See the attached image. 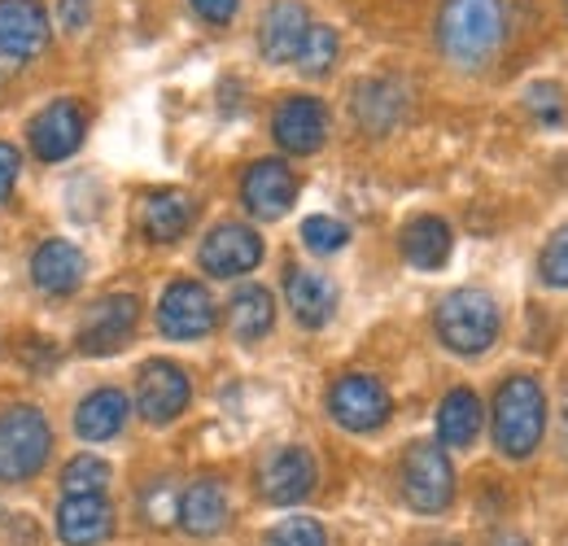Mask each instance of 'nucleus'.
<instances>
[{
  "instance_id": "17",
  "label": "nucleus",
  "mask_w": 568,
  "mask_h": 546,
  "mask_svg": "<svg viewBox=\"0 0 568 546\" xmlns=\"http://www.w3.org/2000/svg\"><path fill=\"white\" fill-rule=\"evenodd\" d=\"M284 297H288L302 328H324L337 311V284L324 272H311V267H293L284 275Z\"/></svg>"
},
{
  "instance_id": "24",
  "label": "nucleus",
  "mask_w": 568,
  "mask_h": 546,
  "mask_svg": "<svg viewBox=\"0 0 568 546\" xmlns=\"http://www.w3.org/2000/svg\"><path fill=\"white\" fill-rule=\"evenodd\" d=\"M450 223L437 219V214H420L403 228V259L416 267V272H437L446 259H450Z\"/></svg>"
},
{
  "instance_id": "29",
  "label": "nucleus",
  "mask_w": 568,
  "mask_h": 546,
  "mask_svg": "<svg viewBox=\"0 0 568 546\" xmlns=\"http://www.w3.org/2000/svg\"><path fill=\"white\" fill-rule=\"evenodd\" d=\"M346 241H351V228L342 219H333V214H311L302 223V245L311 254H337Z\"/></svg>"
},
{
  "instance_id": "10",
  "label": "nucleus",
  "mask_w": 568,
  "mask_h": 546,
  "mask_svg": "<svg viewBox=\"0 0 568 546\" xmlns=\"http://www.w3.org/2000/svg\"><path fill=\"white\" fill-rule=\"evenodd\" d=\"M49 44V13L40 0H0V62L22 67Z\"/></svg>"
},
{
  "instance_id": "5",
  "label": "nucleus",
  "mask_w": 568,
  "mask_h": 546,
  "mask_svg": "<svg viewBox=\"0 0 568 546\" xmlns=\"http://www.w3.org/2000/svg\"><path fill=\"white\" fill-rule=\"evenodd\" d=\"M403 498L425 512V516H437L450 507L455 498V468L446 459V451L437 442H416L403 459Z\"/></svg>"
},
{
  "instance_id": "40",
  "label": "nucleus",
  "mask_w": 568,
  "mask_h": 546,
  "mask_svg": "<svg viewBox=\"0 0 568 546\" xmlns=\"http://www.w3.org/2000/svg\"><path fill=\"white\" fill-rule=\"evenodd\" d=\"M565 4H568V0H565Z\"/></svg>"
},
{
  "instance_id": "21",
  "label": "nucleus",
  "mask_w": 568,
  "mask_h": 546,
  "mask_svg": "<svg viewBox=\"0 0 568 546\" xmlns=\"http://www.w3.org/2000/svg\"><path fill=\"white\" fill-rule=\"evenodd\" d=\"M193 214H197V205H193L189 193H180V189H162V193H149V198H144L141 228L149 241L171 245V241H180V236L193 228Z\"/></svg>"
},
{
  "instance_id": "34",
  "label": "nucleus",
  "mask_w": 568,
  "mask_h": 546,
  "mask_svg": "<svg viewBox=\"0 0 568 546\" xmlns=\"http://www.w3.org/2000/svg\"><path fill=\"white\" fill-rule=\"evenodd\" d=\"M18 171H22L18 149L0 140V202H9V193H13V184H18Z\"/></svg>"
},
{
  "instance_id": "26",
  "label": "nucleus",
  "mask_w": 568,
  "mask_h": 546,
  "mask_svg": "<svg viewBox=\"0 0 568 546\" xmlns=\"http://www.w3.org/2000/svg\"><path fill=\"white\" fill-rule=\"evenodd\" d=\"M355 110H358V123H363L367 132H389L394 119L403 114V92H398L394 83H385V79L363 83L355 97Z\"/></svg>"
},
{
  "instance_id": "25",
  "label": "nucleus",
  "mask_w": 568,
  "mask_h": 546,
  "mask_svg": "<svg viewBox=\"0 0 568 546\" xmlns=\"http://www.w3.org/2000/svg\"><path fill=\"white\" fill-rule=\"evenodd\" d=\"M481 433V398L473 390H450L437 407V442L442 446H473Z\"/></svg>"
},
{
  "instance_id": "31",
  "label": "nucleus",
  "mask_w": 568,
  "mask_h": 546,
  "mask_svg": "<svg viewBox=\"0 0 568 546\" xmlns=\"http://www.w3.org/2000/svg\"><path fill=\"white\" fill-rule=\"evenodd\" d=\"M267 546H328V534L311 516H288L276 529H267Z\"/></svg>"
},
{
  "instance_id": "39",
  "label": "nucleus",
  "mask_w": 568,
  "mask_h": 546,
  "mask_svg": "<svg viewBox=\"0 0 568 546\" xmlns=\"http://www.w3.org/2000/svg\"><path fill=\"white\" fill-rule=\"evenodd\" d=\"M446 546H455V543H446Z\"/></svg>"
},
{
  "instance_id": "23",
  "label": "nucleus",
  "mask_w": 568,
  "mask_h": 546,
  "mask_svg": "<svg viewBox=\"0 0 568 546\" xmlns=\"http://www.w3.org/2000/svg\"><path fill=\"white\" fill-rule=\"evenodd\" d=\"M128 415H132V403L123 390H97L74 411V433L83 442H110L114 433H123Z\"/></svg>"
},
{
  "instance_id": "27",
  "label": "nucleus",
  "mask_w": 568,
  "mask_h": 546,
  "mask_svg": "<svg viewBox=\"0 0 568 546\" xmlns=\"http://www.w3.org/2000/svg\"><path fill=\"white\" fill-rule=\"evenodd\" d=\"M293 62H297L302 74H328L333 62H337V31L324 27V22H311V31H306V40H302Z\"/></svg>"
},
{
  "instance_id": "4",
  "label": "nucleus",
  "mask_w": 568,
  "mask_h": 546,
  "mask_svg": "<svg viewBox=\"0 0 568 546\" xmlns=\"http://www.w3.org/2000/svg\"><path fill=\"white\" fill-rule=\"evenodd\" d=\"M53 424L36 407H4L0 411V481L18 485L31 481L49 464Z\"/></svg>"
},
{
  "instance_id": "15",
  "label": "nucleus",
  "mask_w": 568,
  "mask_h": 546,
  "mask_svg": "<svg viewBox=\"0 0 568 546\" xmlns=\"http://www.w3.org/2000/svg\"><path fill=\"white\" fill-rule=\"evenodd\" d=\"M114 534V512L105 494H67L58 507V538L67 546H97Z\"/></svg>"
},
{
  "instance_id": "38",
  "label": "nucleus",
  "mask_w": 568,
  "mask_h": 546,
  "mask_svg": "<svg viewBox=\"0 0 568 546\" xmlns=\"http://www.w3.org/2000/svg\"><path fill=\"white\" fill-rule=\"evenodd\" d=\"M565 442H568V398H565Z\"/></svg>"
},
{
  "instance_id": "35",
  "label": "nucleus",
  "mask_w": 568,
  "mask_h": 546,
  "mask_svg": "<svg viewBox=\"0 0 568 546\" xmlns=\"http://www.w3.org/2000/svg\"><path fill=\"white\" fill-rule=\"evenodd\" d=\"M88 13H92V0H58V22L67 31H83L88 27Z\"/></svg>"
},
{
  "instance_id": "9",
  "label": "nucleus",
  "mask_w": 568,
  "mask_h": 546,
  "mask_svg": "<svg viewBox=\"0 0 568 546\" xmlns=\"http://www.w3.org/2000/svg\"><path fill=\"white\" fill-rule=\"evenodd\" d=\"M197 259H202V272H211L214 280H236L263 263V236L245 223H219L202 241Z\"/></svg>"
},
{
  "instance_id": "2",
  "label": "nucleus",
  "mask_w": 568,
  "mask_h": 546,
  "mask_svg": "<svg viewBox=\"0 0 568 546\" xmlns=\"http://www.w3.org/2000/svg\"><path fill=\"white\" fill-rule=\"evenodd\" d=\"M547 433V394L534 376H507L495 394V446L507 459H529Z\"/></svg>"
},
{
  "instance_id": "19",
  "label": "nucleus",
  "mask_w": 568,
  "mask_h": 546,
  "mask_svg": "<svg viewBox=\"0 0 568 546\" xmlns=\"http://www.w3.org/2000/svg\"><path fill=\"white\" fill-rule=\"evenodd\" d=\"M31 280H36L40 293L67 297V293L79 289V280H83V254L74 250L71 241H44L31 254Z\"/></svg>"
},
{
  "instance_id": "6",
  "label": "nucleus",
  "mask_w": 568,
  "mask_h": 546,
  "mask_svg": "<svg viewBox=\"0 0 568 546\" xmlns=\"http://www.w3.org/2000/svg\"><path fill=\"white\" fill-rule=\"evenodd\" d=\"M136 324H141V302L132 293H110V297L88 306V315L79 324V350L97 354V358L114 354V350H123V345L132 342Z\"/></svg>"
},
{
  "instance_id": "18",
  "label": "nucleus",
  "mask_w": 568,
  "mask_h": 546,
  "mask_svg": "<svg viewBox=\"0 0 568 546\" xmlns=\"http://www.w3.org/2000/svg\"><path fill=\"white\" fill-rule=\"evenodd\" d=\"M311 31V13L306 4L297 0H276L267 13H263V27H258V49L267 62H293L302 40Z\"/></svg>"
},
{
  "instance_id": "12",
  "label": "nucleus",
  "mask_w": 568,
  "mask_h": 546,
  "mask_svg": "<svg viewBox=\"0 0 568 546\" xmlns=\"http://www.w3.org/2000/svg\"><path fill=\"white\" fill-rule=\"evenodd\" d=\"M315 477H320V473H315L311 451H302V446H281V451H272V455L263 459V468H258V494H263L267 503H276V507H293V503L311 498Z\"/></svg>"
},
{
  "instance_id": "14",
  "label": "nucleus",
  "mask_w": 568,
  "mask_h": 546,
  "mask_svg": "<svg viewBox=\"0 0 568 546\" xmlns=\"http://www.w3.org/2000/svg\"><path fill=\"white\" fill-rule=\"evenodd\" d=\"M272 136L284 153H315L328 140V110L315 97H288L272 119Z\"/></svg>"
},
{
  "instance_id": "37",
  "label": "nucleus",
  "mask_w": 568,
  "mask_h": 546,
  "mask_svg": "<svg viewBox=\"0 0 568 546\" xmlns=\"http://www.w3.org/2000/svg\"><path fill=\"white\" fill-rule=\"evenodd\" d=\"M495 546H529V543H525V538H520V534H498V538H495Z\"/></svg>"
},
{
  "instance_id": "36",
  "label": "nucleus",
  "mask_w": 568,
  "mask_h": 546,
  "mask_svg": "<svg viewBox=\"0 0 568 546\" xmlns=\"http://www.w3.org/2000/svg\"><path fill=\"white\" fill-rule=\"evenodd\" d=\"M193 9L214 22V27H223V22H232V13H236V0H193Z\"/></svg>"
},
{
  "instance_id": "7",
  "label": "nucleus",
  "mask_w": 568,
  "mask_h": 546,
  "mask_svg": "<svg viewBox=\"0 0 568 546\" xmlns=\"http://www.w3.org/2000/svg\"><path fill=\"white\" fill-rule=\"evenodd\" d=\"M328 411H333V419L342 424V428H351V433H372V428H381L385 419H389V390L376 381V376H363V372H351V376H342L333 390H328Z\"/></svg>"
},
{
  "instance_id": "30",
  "label": "nucleus",
  "mask_w": 568,
  "mask_h": 546,
  "mask_svg": "<svg viewBox=\"0 0 568 546\" xmlns=\"http://www.w3.org/2000/svg\"><path fill=\"white\" fill-rule=\"evenodd\" d=\"M141 512L153 529H166L171 520H180V494H175V485H171V481H153V485L144 489Z\"/></svg>"
},
{
  "instance_id": "13",
  "label": "nucleus",
  "mask_w": 568,
  "mask_h": 546,
  "mask_svg": "<svg viewBox=\"0 0 568 546\" xmlns=\"http://www.w3.org/2000/svg\"><path fill=\"white\" fill-rule=\"evenodd\" d=\"M241 202L254 219H281L297 202V175L284 166L281 158H263V162H254L245 171Z\"/></svg>"
},
{
  "instance_id": "33",
  "label": "nucleus",
  "mask_w": 568,
  "mask_h": 546,
  "mask_svg": "<svg viewBox=\"0 0 568 546\" xmlns=\"http://www.w3.org/2000/svg\"><path fill=\"white\" fill-rule=\"evenodd\" d=\"M529 110L542 119V123H560V114H565V101H560V88H551V83H534L529 88Z\"/></svg>"
},
{
  "instance_id": "20",
  "label": "nucleus",
  "mask_w": 568,
  "mask_h": 546,
  "mask_svg": "<svg viewBox=\"0 0 568 546\" xmlns=\"http://www.w3.org/2000/svg\"><path fill=\"white\" fill-rule=\"evenodd\" d=\"M180 525H184V534H193V538H214V534L227 525V489L214 477L193 481V485L180 494Z\"/></svg>"
},
{
  "instance_id": "32",
  "label": "nucleus",
  "mask_w": 568,
  "mask_h": 546,
  "mask_svg": "<svg viewBox=\"0 0 568 546\" xmlns=\"http://www.w3.org/2000/svg\"><path fill=\"white\" fill-rule=\"evenodd\" d=\"M538 272L551 289H568V223L542 245V259H538Z\"/></svg>"
},
{
  "instance_id": "11",
  "label": "nucleus",
  "mask_w": 568,
  "mask_h": 546,
  "mask_svg": "<svg viewBox=\"0 0 568 546\" xmlns=\"http://www.w3.org/2000/svg\"><path fill=\"white\" fill-rule=\"evenodd\" d=\"M189 376L180 363L171 358H153L141 367V385H136V411H141L149 424H171L180 411L189 407Z\"/></svg>"
},
{
  "instance_id": "1",
  "label": "nucleus",
  "mask_w": 568,
  "mask_h": 546,
  "mask_svg": "<svg viewBox=\"0 0 568 546\" xmlns=\"http://www.w3.org/2000/svg\"><path fill=\"white\" fill-rule=\"evenodd\" d=\"M503 0H446L437 13V44L455 67H486L503 44Z\"/></svg>"
},
{
  "instance_id": "22",
  "label": "nucleus",
  "mask_w": 568,
  "mask_h": 546,
  "mask_svg": "<svg viewBox=\"0 0 568 546\" xmlns=\"http://www.w3.org/2000/svg\"><path fill=\"white\" fill-rule=\"evenodd\" d=\"M276 324V297L263 289V284H241L227 302V328L232 337L245 345L263 342Z\"/></svg>"
},
{
  "instance_id": "28",
  "label": "nucleus",
  "mask_w": 568,
  "mask_h": 546,
  "mask_svg": "<svg viewBox=\"0 0 568 546\" xmlns=\"http://www.w3.org/2000/svg\"><path fill=\"white\" fill-rule=\"evenodd\" d=\"M105 485H110V464L97 459V455H74L62 468V489L67 494H105Z\"/></svg>"
},
{
  "instance_id": "3",
  "label": "nucleus",
  "mask_w": 568,
  "mask_h": 546,
  "mask_svg": "<svg viewBox=\"0 0 568 546\" xmlns=\"http://www.w3.org/2000/svg\"><path fill=\"white\" fill-rule=\"evenodd\" d=\"M433 328H437L442 345L455 354H486L498 342L503 315H498V302L486 289H455L437 302Z\"/></svg>"
},
{
  "instance_id": "16",
  "label": "nucleus",
  "mask_w": 568,
  "mask_h": 546,
  "mask_svg": "<svg viewBox=\"0 0 568 546\" xmlns=\"http://www.w3.org/2000/svg\"><path fill=\"white\" fill-rule=\"evenodd\" d=\"M83 144V114L74 101H53L31 119V149L44 162H62Z\"/></svg>"
},
{
  "instance_id": "8",
  "label": "nucleus",
  "mask_w": 568,
  "mask_h": 546,
  "mask_svg": "<svg viewBox=\"0 0 568 546\" xmlns=\"http://www.w3.org/2000/svg\"><path fill=\"white\" fill-rule=\"evenodd\" d=\"M158 328L171 342H197L214 328V297L197 280H175L158 302Z\"/></svg>"
}]
</instances>
